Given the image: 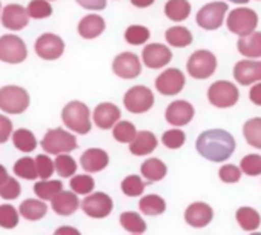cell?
Listing matches in <instances>:
<instances>
[{"label":"cell","mask_w":261,"mask_h":235,"mask_svg":"<svg viewBox=\"0 0 261 235\" xmlns=\"http://www.w3.org/2000/svg\"><path fill=\"white\" fill-rule=\"evenodd\" d=\"M51 207L59 215H72L80 207V200L72 191H60L53 200Z\"/></svg>","instance_id":"22"},{"label":"cell","mask_w":261,"mask_h":235,"mask_svg":"<svg viewBox=\"0 0 261 235\" xmlns=\"http://www.w3.org/2000/svg\"><path fill=\"white\" fill-rule=\"evenodd\" d=\"M0 14H2V5H0Z\"/></svg>","instance_id":"57"},{"label":"cell","mask_w":261,"mask_h":235,"mask_svg":"<svg viewBox=\"0 0 261 235\" xmlns=\"http://www.w3.org/2000/svg\"><path fill=\"white\" fill-rule=\"evenodd\" d=\"M62 120L71 133L82 134V136L91 133L92 128L91 112L83 101L72 100L66 103V106L62 111Z\"/></svg>","instance_id":"2"},{"label":"cell","mask_w":261,"mask_h":235,"mask_svg":"<svg viewBox=\"0 0 261 235\" xmlns=\"http://www.w3.org/2000/svg\"><path fill=\"white\" fill-rule=\"evenodd\" d=\"M80 165L86 171V174H94L103 171L109 165V155L105 149L89 148L80 157Z\"/></svg>","instance_id":"21"},{"label":"cell","mask_w":261,"mask_h":235,"mask_svg":"<svg viewBox=\"0 0 261 235\" xmlns=\"http://www.w3.org/2000/svg\"><path fill=\"white\" fill-rule=\"evenodd\" d=\"M28 57V48L25 42L16 34H5L0 37V62L10 65H19Z\"/></svg>","instance_id":"5"},{"label":"cell","mask_w":261,"mask_h":235,"mask_svg":"<svg viewBox=\"0 0 261 235\" xmlns=\"http://www.w3.org/2000/svg\"><path fill=\"white\" fill-rule=\"evenodd\" d=\"M240 171L250 177L261 175V155H258V154L246 155L240 163Z\"/></svg>","instance_id":"45"},{"label":"cell","mask_w":261,"mask_h":235,"mask_svg":"<svg viewBox=\"0 0 261 235\" xmlns=\"http://www.w3.org/2000/svg\"><path fill=\"white\" fill-rule=\"evenodd\" d=\"M60 191H63V183L60 180H43V181H36L34 185V194L42 201L53 200Z\"/></svg>","instance_id":"33"},{"label":"cell","mask_w":261,"mask_h":235,"mask_svg":"<svg viewBox=\"0 0 261 235\" xmlns=\"http://www.w3.org/2000/svg\"><path fill=\"white\" fill-rule=\"evenodd\" d=\"M54 168L56 172L63 177V178H71L75 175L77 171V162L69 155V154H60L54 160Z\"/></svg>","instance_id":"40"},{"label":"cell","mask_w":261,"mask_h":235,"mask_svg":"<svg viewBox=\"0 0 261 235\" xmlns=\"http://www.w3.org/2000/svg\"><path fill=\"white\" fill-rule=\"evenodd\" d=\"M80 207L91 218H106L114 209V201L105 192H94L80 201Z\"/></svg>","instance_id":"10"},{"label":"cell","mask_w":261,"mask_h":235,"mask_svg":"<svg viewBox=\"0 0 261 235\" xmlns=\"http://www.w3.org/2000/svg\"><path fill=\"white\" fill-rule=\"evenodd\" d=\"M227 13V5L224 2H211L197 13V23L200 28L212 31L221 27L224 16Z\"/></svg>","instance_id":"11"},{"label":"cell","mask_w":261,"mask_h":235,"mask_svg":"<svg viewBox=\"0 0 261 235\" xmlns=\"http://www.w3.org/2000/svg\"><path fill=\"white\" fill-rule=\"evenodd\" d=\"M120 117H121V111L117 105L109 103V101H103V103L95 106L91 120L100 129H112L114 125L117 122H120Z\"/></svg>","instance_id":"16"},{"label":"cell","mask_w":261,"mask_h":235,"mask_svg":"<svg viewBox=\"0 0 261 235\" xmlns=\"http://www.w3.org/2000/svg\"><path fill=\"white\" fill-rule=\"evenodd\" d=\"M165 14L172 22H183L191 14V4L188 0H168L165 5Z\"/></svg>","instance_id":"28"},{"label":"cell","mask_w":261,"mask_h":235,"mask_svg":"<svg viewBox=\"0 0 261 235\" xmlns=\"http://www.w3.org/2000/svg\"><path fill=\"white\" fill-rule=\"evenodd\" d=\"M106 28V22L101 16L98 14H88L85 16L80 22H79V34L86 39V40H92L97 39L100 34H103Z\"/></svg>","instance_id":"24"},{"label":"cell","mask_w":261,"mask_h":235,"mask_svg":"<svg viewBox=\"0 0 261 235\" xmlns=\"http://www.w3.org/2000/svg\"><path fill=\"white\" fill-rule=\"evenodd\" d=\"M154 2H155V0H130V4H133L136 8H148Z\"/></svg>","instance_id":"53"},{"label":"cell","mask_w":261,"mask_h":235,"mask_svg":"<svg viewBox=\"0 0 261 235\" xmlns=\"http://www.w3.org/2000/svg\"><path fill=\"white\" fill-rule=\"evenodd\" d=\"M243 134L250 146L261 149V117L247 120L243 126Z\"/></svg>","instance_id":"35"},{"label":"cell","mask_w":261,"mask_h":235,"mask_svg":"<svg viewBox=\"0 0 261 235\" xmlns=\"http://www.w3.org/2000/svg\"><path fill=\"white\" fill-rule=\"evenodd\" d=\"M166 42L175 48H185L192 43V33L185 27H172L165 34Z\"/></svg>","instance_id":"34"},{"label":"cell","mask_w":261,"mask_h":235,"mask_svg":"<svg viewBox=\"0 0 261 235\" xmlns=\"http://www.w3.org/2000/svg\"><path fill=\"white\" fill-rule=\"evenodd\" d=\"M133 235H139V233H133Z\"/></svg>","instance_id":"58"},{"label":"cell","mask_w":261,"mask_h":235,"mask_svg":"<svg viewBox=\"0 0 261 235\" xmlns=\"http://www.w3.org/2000/svg\"><path fill=\"white\" fill-rule=\"evenodd\" d=\"M13 136V122L7 115L0 114V143H5Z\"/></svg>","instance_id":"49"},{"label":"cell","mask_w":261,"mask_h":235,"mask_svg":"<svg viewBox=\"0 0 261 235\" xmlns=\"http://www.w3.org/2000/svg\"><path fill=\"white\" fill-rule=\"evenodd\" d=\"M10 175H8V171H7V168L4 166V165H0V185H2L4 181H7V178H8Z\"/></svg>","instance_id":"54"},{"label":"cell","mask_w":261,"mask_h":235,"mask_svg":"<svg viewBox=\"0 0 261 235\" xmlns=\"http://www.w3.org/2000/svg\"><path fill=\"white\" fill-rule=\"evenodd\" d=\"M149 37H151V31L143 25H130L124 31V40L134 46L145 45L149 40Z\"/></svg>","instance_id":"38"},{"label":"cell","mask_w":261,"mask_h":235,"mask_svg":"<svg viewBox=\"0 0 261 235\" xmlns=\"http://www.w3.org/2000/svg\"><path fill=\"white\" fill-rule=\"evenodd\" d=\"M22 192L20 183L14 177H8L7 181L0 185V197L4 200H16Z\"/></svg>","instance_id":"47"},{"label":"cell","mask_w":261,"mask_h":235,"mask_svg":"<svg viewBox=\"0 0 261 235\" xmlns=\"http://www.w3.org/2000/svg\"><path fill=\"white\" fill-rule=\"evenodd\" d=\"M137 136V128L134 126V123L126 122V120H120L114 125L112 128V137L118 142V143H126L129 145Z\"/></svg>","instance_id":"36"},{"label":"cell","mask_w":261,"mask_h":235,"mask_svg":"<svg viewBox=\"0 0 261 235\" xmlns=\"http://www.w3.org/2000/svg\"><path fill=\"white\" fill-rule=\"evenodd\" d=\"M235 218L243 230H256L261 223L259 214L253 207H249V206L240 207L235 214Z\"/></svg>","instance_id":"32"},{"label":"cell","mask_w":261,"mask_h":235,"mask_svg":"<svg viewBox=\"0 0 261 235\" xmlns=\"http://www.w3.org/2000/svg\"><path fill=\"white\" fill-rule=\"evenodd\" d=\"M186 68L189 75L194 79H209L217 69V57L207 49H198L194 54H191Z\"/></svg>","instance_id":"6"},{"label":"cell","mask_w":261,"mask_h":235,"mask_svg":"<svg viewBox=\"0 0 261 235\" xmlns=\"http://www.w3.org/2000/svg\"><path fill=\"white\" fill-rule=\"evenodd\" d=\"M145 186H146V183L143 181V178L140 175L133 174V175H127L123 178L120 188H121L123 194L127 197H140L145 191Z\"/></svg>","instance_id":"41"},{"label":"cell","mask_w":261,"mask_h":235,"mask_svg":"<svg viewBox=\"0 0 261 235\" xmlns=\"http://www.w3.org/2000/svg\"><path fill=\"white\" fill-rule=\"evenodd\" d=\"M226 25L230 33H233L240 37H244L255 31V28L258 25V16L250 8H237L229 13Z\"/></svg>","instance_id":"8"},{"label":"cell","mask_w":261,"mask_h":235,"mask_svg":"<svg viewBox=\"0 0 261 235\" xmlns=\"http://www.w3.org/2000/svg\"><path fill=\"white\" fill-rule=\"evenodd\" d=\"M229 2H233V4H247L249 0H229Z\"/></svg>","instance_id":"55"},{"label":"cell","mask_w":261,"mask_h":235,"mask_svg":"<svg viewBox=\"0 0 261 235\" xmlns=\"http://www.w3.org/2000/svg\"><path fill=\"white\" fill-rule=\"evenodd\" d=\"M218 177L224 183H237L241 178V171L235 165H224L218 171Z\"/></svg>","instance_id":"48"},{"label":"cell","mask_w":261,"mask_h":235,"mask_svg":"<svg viewBox=\"0 0 261 235\" xmlns=\"http://www.w3.org/2000/svg\"><path fill=\"white\" fill-rule=\"evenodd\" d=\"M11 137H13V145L20 152L30 154V152L36 151V148H37V139H36L34 133L27 128H20V129L14 131Z\"/></svg>","instance_id":"30"},{"label":"cell","mask_w":261,"mask_h":235,"mask_svg":"<svg viewBox=\"0 0 261 235\" xmlns=\"http://www.w3.org/2000/svg\"><path fill=\"white\" fill-rule=\"evenodd\" d=\"M250 235H261V232H253V233H250Z\"/></svg>","instance_id":"56"},{"label":"cell","mask_w":261,"mask_h":235,"mask_svg":"<svg viewBox=\"0 0 261 235\" xmlns=\"http://www.w3.org/2000/svg\"><path fill=\"white\" fill-rule=\"evenodd\" d=\"M139 207L140 212L145 215H160L166 211V201L157 194H149L140 198Z\"/></svg>","instance_id":"31"},{"label":"cell","mask_w":261,"mask_h":235,"mask_svg":"<svg viewBox=\"0 0 261 235\" xmlns=\"http://www.w3.org/2000/svg\"><path fill=\"white\" fill-rule=\"evenodd\" d=\"M112 71L120 79H126V80L136 79L142 74V62L137 54L124 51L114 59Z\"/></svg>","instance_id":"13"},{"label":"cell","mask_w":261,"mask_h":235,"mask_svg":"<svg viewBox=\"0 0 261 235\" xmlns=\"http://www.w3.org/2000/svg\"><path fill=\"white\" fill-rule=\"evenodd\" d=\"M30 106V94L25 88L8 85L0 88V109L7 114H22Z\"/></svg>","instance_id":"4"},{"label":"cell","mask_w":261,"mask_h":235,"mask_svg":"<svg viewBox=\"0 0 261 235\" xmlns=\"http://www.w3.org/2000/svg\"><path fill=\"white\" fill-rule=\"evenodd\" d=\"M69 186L75 195H88L92 194L95 188V181L89 174H79V175L75 174L74 177H71Z\"/></svg>","instance_id":"37"},{"label":"cell","mask_w":261,"mask_h":235,"mask_svg":"<svg viewBox=\"0 0 261 235\" xmlns=\"http://www.w3.org/2000/svg\"><path fill=\"white\" fill-rule=\"evenodd\" d=\"M143 63L151 69H160L166 66L172 60V53L166 45L162 43H149L143 48L142 53Z\"/></svg>","instance_id":"17"},{"label":"cell","mask_w":261,"mask_h":235,"mask_svg":"<svg viewBox=\"0 0 261 235\" xmlns=\"http://www.w3.org/2000/svg\"><path fill=\"white\" fill-rule=\"evenodd\" d=\"M197 151L209 162H226L235 151V139L224 129H209L197 139Z\"/></svg>","instance_id":"1"},{"label":"cell","mask_w":261,"mask_h":235,"mask_svg":"<svg viewBox=\"0 0 261 235\" xmlns=\"http://www.w3.org/2000/svg\"><path fill=\"white\" fill-rule=\"evenodd\" d=\"M14 175L23 180H36L37 178V168L36 162L31 157H22L14 163Z\"/></svg>","instance_id":"39"},{"label":"cell","mask_w":261,"mask_h":235,"mask_svg":"<svg viewBox=\"0 0 261 235\" xmlns=\"http://www.w3.org/2000/svg\"><path fill=\"white\" fill-rule=\"evenodd\" d=\"M214 218V209L204 201H195L189 204L185 211V220L192 227H204Z\"/></svg>","instance_id":"19"},{"label":"cell","mask_w":261,"mask_h":235,"mask_svg":"<svg viewBox=\"0 0 261 235\" xmlns=\"http://www.w3.org/2000/svg\"><path fill=\"white\" fill-rule=\"evenodd\" d=\"M54 235H82L79 229L72 227V226H60L56 229Z\"/></svg>","instance_id":"52"},{"label":"cell","mask_w":261,"mask_h":235,"mask_svg":"<svg viewBox=\"0 0 261 235\" xmlns=\"http://www.w3.org/2000/svg\"><path fill=\"white\" fill-rule=\"evenodd\" d=\"M249 98L253 105L261 106V83H256L249 91Z\"/></svg>","instance_id":"51"},{"label":"cell","mask_w":261,"mask_h":235,"mask_svg":"<svg viewBox=\"0 0 261 235\" xmlns=\"http://www.w3.org/2000/svg\"><path fill=\"white\" fill-rule=\"evenodd\" d=\"M124 108L133 114L148 112L154 106V94L148 86L139 85L129 88L123 97Z\"/></svg>","instance_id":"7"},{"label":"cell","mask_w":261,"mask_h":235,"mask_svg":"<svg viewBox=\"0 0 261 235\" xmlns=\"http://www.w3.org/2000/svg\"><path fill=\"white\" fill-rule=\"evenodd\" d=\"M30 23L27 8L19 4H10L2 10V25L11 31H20Z\"/></svg>","instance_id":"18"},{"label":"cell","mask_w":261,"mask_h":235,"mask_svg":"<svg viewBox=\"0 0 261 235\" xmlns=\"http://www.w3.org/2000/svg\"><path fill=\"white\" fill-rule=\"evenodd\" d=\"M20 214L13 204H0V227L14 229L19 224Z\"/></svg>","instance_id":"42"},{"label":"cell","mask_w":261,"mask_h":235,"mask_svg":"<svg viewBox=\"0 0 261 235\" xmlns=\"http://www.w3.org/2000/svg\"><path fill=\"white\" fill-rule=\"evenodd\" d=\"M36 162V168H37V177H40L42 180H49L53 177V174L56 172L54 168V162L51 160V157L48 154H40L34 159Z\"/></svg>","instance_id":"44"},{"label":"cell","mask_w":261,"mask_h":235,"mask_svg":"<svg viewBox=\"0 0 261 235\" xmlns=\"http://www.w3.org/2000/svg\"><path fill=\"white\" fill-rule=\"evenodd\" d=\"M237 48L241 56L247 59H259L261 57V33H250L244 37H240Z\"/></svg>","instance_id":"26"},{"label":"cell","mask_w":261,"mask_h":235,"mask_svg":"<svg viewBox=\"0 0 261 235\" xmlns=\"http://www.w3.org/2000/svg\"><path fill=\"white\" fill-rule=\"evenodd\" d=\"M34 51L43 60H57L65 53V42L57 34L45 33L36 40Z\"/></svg>","instance_id":"12"},{"label":"cell","mask_w":261,"mask_h":235,"mask_svg":"<svg viewBox=\"0 0 261 235\" xmlns=\"http://www.w3.org/2000/svg\"><path fill=\"white\" fill-rule=\"evenodd\" d=\"M238 88L227 80H218L212 83L207 89V98L215 108H230L238 101Z\"/></svg>","instance_id":"9"},{"label":"cell","mask_w":261,"mask_h":235,"mask_svg":"<svg viewBox=\"0 0 261 235\" xmlns=\"http://www.w3.org/2000/svg\"><path fill=\"white\" fill-rule=\"evenodd\" d=\"M195 115V109L194 106L186 101V100H175L172 101L168 108H166V112H165V119L169 125L172 126H185L188 125Z\"/></svg>","instance_id":"15"},{"label":"cell","mask_w":261,"mask_h":235,"mask_svg":"<svg viewBox=\"0 0 261 235\" xmlns=\"http://www.w3.org/2000/svg\"><path fill=\"white\" fill-rule=\"evenodd\" d=\"M120 224L124 230L130 232V233H139L142 235L143 232H146V221L142 218L140 214L134 212V211H126L120 214Z\"/></svg>","instance_id":"29"},{"label":"cell","mask_w":261,"mask_h":235,"mask_svg":"<svg viewBox=\"0 0 261 235\" xmlns=\"http://www.w3.org/2000/svg\"><path fill=\"white\" fill-rule=\"evenodd\" d=\"M27 13L33 19H46L53 14V7L48 0H31Z\"/></svg>","instance_id":"43"},{"label":"cell","mask_w":261,"mask_h":235,"mask_svg":"<svg viewBox=\"0 0 261 235\" xmlns=\"http://www.w3.org/2000/svg\"><path fill=\"white\" fill-rule=\"evenodd\" d=\"M159 146V140L151 131H140L137 133L136 139L129 143V151L130 154H134L137 157H145L149 155L151 152L155 151Z\"/></svg>","instance_id":"23"},{"label":"cell","mask_w":261,"mask_h":235,"mask_svg":"<svg viewBox=\"0 0 261 235\" xmlns=\"http://www.w3.org/2000/svg\"><path fill=\"white\" fill-rule=\"evenodd\" d=\"M162 142L166 148L169 149H180L185 142H186V134L178 129V128H174V129H169L166 131L163 136H162Z\"/></svg>","instance_id":"46"},{"label":"cell","mask_w":261,"mask_h":235,"mask_svg":"<svg viewBox=\"0 0 261 235\" xmlns=\"http://www.w3.org/2000/svg\"><path fill=\"white\" fill-rule=\"evenodd\" d=\"M233 77L238 83L247 86L261 82V60H241L233 68Z\"/></svg>","instance_id":"20"},{"label":"cell","mask_w":261,"mask_h":235,"mask_svg":"<svg viewBox=\"0 0 261 235\" xmlns=\"http://www.w3.org/2000/svg\"><path fill=\"white\" fill-rule=\"evenodd\" d=\"M48 2H49V0H48Z\"/></svg>","instance_id":"59"},{"label":"cell","mask_w":261,"mask_h":235,"mask_svg":"<svg viewBox=\"0 0 261 235\" xmlns=\"http://www.w3.org/2000/svg\"><path fill=\"white\" fill-rule=\"evenodd\" d=\"M140 172H142V177L148 183H155V181H160L166 177L168 166L160 159H148L142 163Z\"/></svg>","instance_id":"25"},{"label":"cell","mask_w":261,"mask_h":235,"mask_svg":"<svg viewBox=\"0 0 261 235\" xmlns=\"http://www.w3.org/2000/svg\"><path fill=\"white\" fill-rule=\"evenodd\" d=\"M48 212V204L39 198H28L25 201H22L20 207H19V214L30 220V221H37L42 220Z\"/></svg>","instance_id":"27"},{"label":"cell","mask_w":261,"mask_h":235,"mask_svg":"<svg viewBox=\"0 0 261 235\" xmlns=\"http://www.w3.org/2000/svg\"><path fill=\"white\" fill-rule=\"evenodd\" d=\"M185 83H186L185 74L177 68H169L155 79V88L162 95L180 94L185 88Z\"/></svg>","instance_id":"14"},{"label":"cell","mask_w":261,"mask_h":235,"mask_svg":"<svg viewBox=\"0 0 261 235\" xmlns=\"http://www.w3.org/2000/svg\"><path fill=\"white\" fill-rule=\"evenodd\" d=\"M75 2L85 10L101 11L106 8V0H75Z\"/></svg>","instance_id":"50"},{"label":"cell","mask_w":261,"mask_h":235,"mask_svg":"<svg viewBox=\"0 0 261 235\" xmlns=\"http://www.w3.org/2000/svg\"><path fill=\"white\" fill-rule=\"evenodd\" d=\"M40 146L43 148V151L46 154H53V155L69 154L79 148L75 136L63 128H56V129L46 131V134L43 136V139L40 142Z\"/></svg>","instance_id":"3"}]
</instances>
